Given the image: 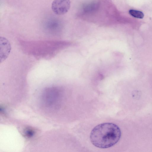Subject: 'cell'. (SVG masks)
Returning <instances> with one entry per match:
<instances>
[{"label":"cell","mask_w":152,"mask_h":152,"mask_svg":"<svg viewBox=\"0 0 152 152\" xmlns=\"http://www.w3.org/2000/svg\"><path fill=\"white\" fill-rule=\"evenodd\" d=\"M70 4V0H54L52 4L51 8L55 14L61 15L68 12Z\"/></svg>","instance_id":"obj_2"},{"label":"cell","mask_w":152,"mask_h":152,"mask_svg":"<svg viewBox=\"0 0 152 152\" xmlns=\"http://www.w3.org/2000/svg\"><path fill=\"white\" fill-rule=\"evenodd\" d=\"M121 132L119 127L112 123L99 124L92 130L90 139L92 144L98 148H105L111 147L119 141Z\"/></svg>","instance_id":"obj_1"},{"label":"cell","mask_w":152,"mask_h":152,"mask_svg":"<svg viewBox=\"0 0 152 152\" xmlns=\"http://www.w3.org/2000/svg\"><path fill=\"white\" fill-rule=\"evenodd\" d=\"M25 133V136L27 137H30L34 135V131L32 129H26Z\"/></svg>","instance_id":"obj_4"},{"label":"cell","mask_w":152,"mask_h":152,"mask_svg":"<svg viewBox=\"0 0 152 152\" xmlns=\"http://www.w3.org/2000/svg\"><path fill=\"white\" fill-rule=\"evenodd\" d=\"M129 13L133 17L138 18H142L144 16L143 13L141 11L134 10H130Z\"/></svg>","instance_id":"obj_3"}]
</instances>
